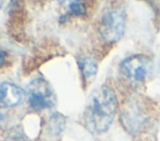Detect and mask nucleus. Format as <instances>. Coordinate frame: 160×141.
Returning a JSON list of instances; mask_svg holds the SVG:
<instances>
[{"label": "nucleus", "mask_w": 160, "mask_h": 141, "mask_svg": "<svg viewBox=\"0 0 160 141\" xmlns=\"http://www.w3.org/2000/svg\"><path fill=\"white\" fill-rule=\"evenodd\" d=\"M125 12L121 9L108 10L99 22V35L102 41L112 44L121 39L125 31Z\"/></svg>", "instance_id": "nucleus-2"}, {"label": "nucleus", "mask_w": 160, "mask_h": 141, "mask_svg": "<svg viewBox=\"0 0 160 141\" xmlns=\"http://www.w3.org/2000/svg\"><path fill=\"white\" fill-rule=\"evenodd\" d=\"M78 64L80 67V71L86 80H91L96 72H98V64L96 61L90 56H82L78 59Z\"/></svg>", "instance_id": "nucleus-7"}, {"label": "nucleus", "mask_w": 160, "mask_h": 141, "mask_svg": "<svg viewBox=\"0 0 160 141\" xmlns=\"http://www.w3.org/2000/svg\"><path fill=\"white\" fill-rule=\"evenodd\" d=\"M1 5H2V0H0V9H1Z\"/></svg>", "instance_id": "nucleus-11"}, {"label": "nucleus", "mask_w": 160, "mask_h": 141, "mask_svg": "<svg viewBox=\"0 0 160 141\" xmlns=\"http://www.w3.org/2000/svg\"><path fill=\"white\" fill-rule=\"evenodd\" d=\"M56 1H59V2H61V4H66V5L69 6V5L74 4V2H81L82 0H56Z\"/></svg>", "instance_id": "nucleus-9"}, {"label": "nucleus", "mask_w": 160, "mask_h": 141, "mask_svg": "<svg viewBox=\"0 0 160 141\" xmlns=\"http://www.w3.org/2000/svg\"><path fill=\"white\" fill-rule=\"evenodd\" d=\"M151 69L150 60L144 55H131L120 64L121 74L131 82H141L146 79Z\"/></svg>", "instance_id": "nucleus-4"}, {"label": "nucleus", "mask_w": 160, "mask_h": 141, "mask_svg": "<svg viewBox=\"0 0 160 141\" xmlns=\"http://www.w3.org/2000/svg\"><path fill=\"white\" fill-rule=\"evenodd\" d=\"M24 99V91L15 84H0V105L2 107H11L19 105Z\"/></svg>", "instance_id": "nucleus-6"}, {"label": "nucleus", "mask_w": 160, "mask_h": 141, "mask_svg": "<svg viewBox=\"0 0 160 141\" xmlns=\"http://www.w3.org/2000/svg\"><path fill=\"white\" fill-rule=\"evenodd\" d=\"M6 59H8V54L2 50H0V67H2L6 62Z\"/></svg>", "instance_id": "nucleus-8"}, {"label": "nucleus", "mask_w": 160, "mask_h": 141, "mask_svg": "<svg viewBox=\"0 0 160 141\" xmlns=\"http://www.w3.org/2000/svg\"><path fill=\"white\" fill-rule=\"evenodd\" d=\"M26 95L30 106L36 111L50 109L55 105L56 101L52 87L42 77H36L28 85Z\"/></svg>", "instance_id": "nucleus-3"}, {"label": "nucleus", "mask_w": 160, "mask_h": 141, "mask_svg": "<svg viewBox=\"0 0 160 141\" xmlns=\"http://www.w3.org/2000/svg\"><path fill=\"white\" fill-rule=\"evenodd\" d=\"M116 110L115 92L108 86H101L90 96L82 114V124L91 134H102L112 124Z\"/></svg>", "instance_id": "nucleus-1"}, {"label": "nucleus", "mask_w": 160, "mask_h": 141, "mask_svg": "<svg viewBox=\"0 0 160 141\" xmlns=\"http://www.w3.org/2000/svg\"><path fill=\"white\" fill-rule=\"evenodd\" d=\"M121 122L129 132L136 134L145 127L146 114L138 104H130L122 110Z\"/></svg>", "instance_id": "nucleus-5"}, {"label": "nucleus", "mask_w": 160, "mask_h": 141, "mask_svg": "<svg viewBox=\"0 0 160 141\" xmlns=\"http://www.w3.org/2000/svg\"><path fill=\"white\" fill-rule=\"evenodd\" d=\"M4 120H5V114L2 111V106L0 105V129H1V126L4 124Z\"/></svg>", "instance_id": "nucleus-10"}]
</instances>
